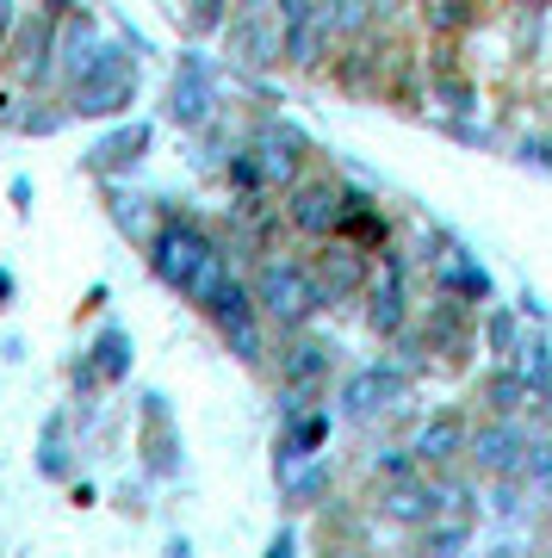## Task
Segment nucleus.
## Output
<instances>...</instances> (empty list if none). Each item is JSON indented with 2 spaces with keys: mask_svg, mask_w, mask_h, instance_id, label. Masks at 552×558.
Here are the masks:
<instances>
[{
  "mask_svg": "<svg viewBox=\"0 0 552 558\" xmlns=\"http://www.w3.org/2000/svg\"><path fill=\"white\" fill-rule=\"evenodd\" d=\"M94 373L99 379H124L131 373V341H124V329H106L94 341Z\"/></svg>",
  "mask_w": 552,
  "mask_h": 558,
  "instance_id": "nucleus-19",
  "label": "nucleus"
},
{
  "mask_svg": "<svg viewBox=\"0 0 552 558\" xmlns=\"http://www.w3.org/2000/svg\"><path fill=\"white\" fill-rule=\"evenodd\" d=\"M237 57H242V62H274V57H279V38L267 32V20H261V13H242V25H237Z\"/></svg>",
  "mask_w": 552,
  "mask_h": 558,
  "instance_id": "nucleus-17",
  "label": "nucleus"
},
{
  "mask_svg": "<svg viewBox=\"0 0 552 558\" xmlns=\"http://www.w3.org/2000/svg\"><path fill=\"white\" fill-rule=\"evenodd\" d=\"M143 156H149V124H124V131H112V137H99L94 149H87V168H94V174H124V168H137Z\"/></svg>",
  "mask_w": 552,
  "mask_h": 558,
  "instance_id": "nucleus-9",
  "label": "nucleus"
},
{
  "mask_svg": "<svg viewBox=\"0 0 552 558\" xmlns=\"http://www.w3.org/2000/svg\"><path fill=\"white\" fill-rule=\"evenodd\" d=\"M137 100V75H131V62L119 50H94L87 69L75 75V112L81 119H119L124 106Z\"/></svg>",
  "mask_w": 552,
  "mask_h": 558,
  "instance_id": "nucleus-2",
  "label": "nucleus"
},
{
  "mask_svg": "<svg viewBox=\"0 0 552 558\" xmlns=\"http://www.w3.org/2000/svg\"><path fill=\"white\" fill-rule=\"evenodd\" d=\"M224 341H230V354H237V360H261V329H255V317L224 323Z\"/></svg>",
  "mask_w": 552,
  "mask_h": 558,
  "instance_id": "nucleus-23",
  "label": "nucleus"
},
{
  "mask_svg": "<svg viewBox=\"0 0 552 558\" xmlns=\"http://www.w3.org/2000/svg\"><path fill=\"white\" fill-rule=\"evenodd\" d=\"M224 279H230V274H224V255H212V260H205V267H199L193 279H187V299H193L199 311H205V304L217 299V286H224Z\"/></svg>",
  "mask_w": 552,
  "mask_h": 558,
  "instance_id": "nucleus-22",
  "label": "nucleus"
},
{
  "mask_svg": "<svg viewBox=\"0 0 552 558\" xmlns=\"http://www.w3.org/2000/svg\"><path fill=\"white\" fill-rule=\"evenodd\" d=\"M274 0H237V13H267Z\"/></svg>",
  "mask_w": 552,
  "mask_h": 558,
  "instance_id": "nucleus-39",
  "label": "nucleus"
},
{
  "mask_svg": "<svg viewBox=\"0 0 552 558\" xmlns=\"http://www.w3.org/2000/svg\"><path fill=\"white\" fill-rule=\"evenodd\" d=\"M286 490H292V502H311L329 490V472H298V478H286Z\"/></svg>",
  "mask_w": 552,
  "mask_h": 558,
  "instance_id": "nucleus-32",
  "label": "nucleus"
},
{
  "mask_svg": "<svg viewBox=\"0 0 552 558\" xmlns=\"http://www.w3.org/2000/svg\"><path fill=\"white\" fill-rule=\"evenodd\" d=\"M404 391H410V373H397V366H360V373L341 379V416H379Z\"/></svg>",
  "mask_w": 552,
  "mask_h": 558,
  "instance_id": "nucleus-4",
  "label": "nucleus"
},
{
  "mask_svg": "<svg viewBox=\"0 0 552 558\" xmlns=\"http://www.w3.org/2000/svg\"><path fill=\"white\" fill-rule=\"evenodd\" d=\"M316 279H323V299H355L360 286H367V255L341 242V248H329V255H323Z\"/></svg>",
  "mask_w": 552,
  "mask_h": 558,
  "instance_id": "nucleus-13",
  "label": "nucleus"
},
{
  "mask_svg": "<svg viewBox=\"0 0 552 558\" xmlns=\"http://www.w3.org/2000/svg\"><path fill=\"white\" fill-rule=\"evenodd\" d=\"M168 119L175 124H212V81H205V69H180L175 87H168Z\"/></svg>",
  "mask_w": 552,
  "mask_h": 558,
  "instance_id": "nucleus-11",
  "label": "nucleus"
},
{
  "mask_svg": "<svg viewBox=\"0 0 552 558\" xmlns=\"http://www.w3.org/2000/svg\"><path fill=\"white\" fill-rule=\"evenodd\" d=\"M404 317H410V299H404V279H397V267H392V279H385L373 292V304H367V329H373V336H397Z\"/></svg>",
  "mask_w": 552,
  "mask_h": 558,
  "instance_id": "nucleus-14",
  "label": "nucleus"
},
{
  "mask_svg": "<svg viewBox=\"0 0 552 558\" xmlns=\"http://www.w3.org/2000/svg\"><path fill=\"white\" fill-rule=\"evenodd\" d=\"M509 7H540V0H509Z\"/></svg>",
  "mask_w": 552,
  "mask_h": 558,
  "instance_id": "nucleus-40",
  "label": "nucleus"
},
{
  "mask_svg": "<svg viewBox=\"0 0 552 558\" xmlns=\"http://www.w3.org/2000/svg\"><path fill=\"white\" fill-rule=\"evenodd\" d=\"M7 32H13V0H0V44H7Z\"/></svg>",
  "mask_w": 552,
  "mask_h": 558,
  "instance_id": "nucleus-38",
  "label": "nucleus"
},
{
  "mask_svg": "<svg viewBox=\"0 0 552 558\" xmlns=\"http://www.w3.org/2000/svg\"><path fill=\"white\" fill-rule=\"evenodd\" d=\"M329 13H336L341 32H360L367 25V0H329Z\"/></svg>",
  "mask_w": 552,
  "mask_h": 558,
  "instance_id": "nucleus-34",
  "label": "nucleus"
},
{
  "mask_svg": "<svg viewBox=\"0 0 552 558\" xmlns=\"http://www.w3.org/2000/svg\"><path fill=\"white\" fill-rule=\"evenodd\" d=\"M472 20V0H429V32H459Z\"/></svg>",
  "mask_w": 552,
  "mask_h": 558,
  "instance_id": "nucleus-24",
  "label": "nucleus"
},
{
  "mask_svg": "<svg viewBox=\"0 0 552 558\" xmlns=\"http://www.w3.org/2000/svg\"><path fill=\"white\" fill-rule=\"evenodd\" d=\"M447 286L466 292V299H484V292H491V279L478 274V267H447Z\"/></svg>",
  "mask_w": 552,
  "mask_h": 558,
  "instance_id": "nucleus-31",
  "label": "nucleus"
},
{
  "mask_svg": "<svg viewBox=\"0 0 552 558\" xmlns=\"http://www.w3.org/2000/svg\"><path fill=\"white\" fill-rule=\"evenodd\" d=\"M212 255L217 248L199 236L193 223H168V230H156V242H149V267H156V279L175 286V292H187V279H193Z\"/></svg>",
  "mask_w": 552,
  "mask_h": 558,
  "instance_id": "nucleus-3",
  "label": "nucleus"
},
{
  "mask_svg": "<svg viewBox=\"0 0 552 558\" xmlns=\"http://www.w3.org/2000/svg\"><path fill=\"white\" fill-rule=\"evenodd\" d=\"M274 7H279V20L286 25H298V20H311L316 13V0H274Z\"/></svg>",
  "mask_w": 552,
  "mask_h": 558,
  "instance_id": "nucleus-36",
  "label": "nucleus"
},
{
  "mask_svg": "<svg viewBox=\"0 0 552 558\" xmlns=\"http://www.w3.org/2000/svg\"><path fill=\"white\" fill-rule=\"evenodd\" d=\"M521 472H528V484L552 490V440H528V459H521Z\"/></svg>",
  "mask_w": 552,
  "mask_h": 558,
  "instance_id": "nucleus-25",
  "label": "nucleus"
},
{
  "mask_svg": "<svg viewBox=\"0 0 552 558\" xmlns=\"http://www.w3.org/2000/svg\"><path fill=\"white\" fill-rule=\"evenodd\" d=\"M261 180H267V174H261V156H255V149H237V161H230V186H237V193H242V186L255 193Z\"/></svg>",
  "mask_w": 552,
  "mask_h": 558,
  "instance_id": "nucleus-29",
  "label": "nucleus"
},
{
  "mask_svg": "<svg viewBox=\"0 0 552 558\" xmlns=\"http://www.w3.org/2000/svg\"><path fill=\"white\" fill-rule=\"evenodd\" d=\"M466 453H472L478 472H491V478H515V472H521V459H528V435H521L509 416H496V422H484V428L466 440Z\"/></svg>",
  "mask_w": 552,
  "mask_h": 558,
  "instance_id": "nucleus-5",
  "label": "nucleus"
},
{
  "mask_svg": "<svg viewBox=\"0 0 552 558\" xmlns=\"http://www.w3.org/2000/svg\"><path fill=\"white\" fill-rule=\"evenodd\" d=\"M149 428H156V435H149V447H143V453H149V472H161V478H168V472H175L180 465V447H175V428H168V410H161V398L156 391H149Z\"/></svg>",
  "mask_w": 552,
  "mask_h": 558,
  "instance_id": "nucleus-15",
  "label": "nucleus"
},
{
  "mask_svg": "<svg viewBox=\"0 0 552 558\" xmlns=\"http://www.w3.org/2000/svg\"><path fill=\"white\" fill-rule=\"evenodd\" d=\"M224 13H230V0H193V7H187V25H193V38L217 32V25H224Z\"/></svg>",
  "mask_w": 552,
  "mask_h": 558,
  "instance_id": "nucleus-26",
  "label": "nucleus"
},
{
  "mask_svg": "<svg viewBox=\"0 0 552 558\" xmlns=\"http://www.w3.org/2000/svg\"><path fill=\"white\" fill-rule=\"evenodd\" d=\"M205 317H212L217 329H224V323H237V317H255V299L242 292L237 279H224V286H217V299L205 304Z\"/></svg>",
  "mask_w": 552,
  "mask_h": 558,
  "instance_id": "nucleus-21",
  "label": "nucleus"
},
{
  "mask_svg": "<svg viewBox=\"0 0 552 558\" xmlns=\"http://www.w3.org/2000/svg\"><path fill=\"white\" fill-rule=\"evenodd\" d=\"M298 553V534H292V527H279V534H274V558H292Z\"/></svg>",
  "mask_w": 552,
  "mask_h": 558,
  "instance_id": "nucleus-37",
  "label": "nucleus"
},
{
  "mask_svg": "<svg viewBox=\"0 0 552 558\" xmlns=\"http://www.w3.org/2000/svg\"><path fill=\"white\" fill-rule=\"evenodd\" d=\"M38 472H44V478H62V472H69V447H62V428H50V440L38 447Z\"/></svg>",
  "mask_w": 552,
  "mask_h": 558,
  "instance_id": "nucleus-28",
  "label": "nucleus"
},
{
  "mask_svg": "<svg viewBox=\"0 0 552 558\" xmlns=\"http://www.w3.org/2000/svg\"><path fill=\"white\" fill-rule=\"evenodd\" d=\"M528 398H533V385L521 379L515 366H509V373H496V379H484V403H491L496 416H515V410H521Z\"/></svg>",
  "mask_w": 552,
  "mask_h": 558,
  "instance_id": "nucleus-18",
  "label": "nucleus"
},
{
  "mask_svg": "<svg viewBox=\"0 0 552 558\" xmlns=\"http://www.w3.org/2000/svg\"><path fill=\"white\" fill-rule=\"evenodd\" d=\"M466 422L459 416H434V422H422V435H416V447L410 453L422 459V465H454L459 453H466Z\"/></svg>",
  "mask_w": 552,
  "mask_h": 558,
  "instance_id": "nucleus-12",
  "label": "nucleus"
},
{
  "mask_svg": "<svg viewBox=\"0 0 552 558\" xmlns=\"http://www.w3.org/2000/svg\"><path fill=\"white\" fill-rule=\"evenodd\" d=\"M255 304L274 323L298 329V323L316 317L329 299H323V279H316V267H298V260H267V267H261V286H255Z\"/></svg>",
  "mask_w": 552,
  "mask_h": 558,
  "instance_id": "nucleus-1",
  "label": "nucleus"
},
{
  "mask_svg": "<svg viewBox=\"0 0 552 558\" xmlns=\"http://www.w3.org/2000/svg\"><path fill=\"white\" fill-rule=\"evenodd\" d=\"M491 341L503 348V354L515 348V317H509V311H496V317H491Z\"/></svg>",
  "mask_w": 552,
  "mask_h": 558,
  "instance_id": "nucleus-35",
  "label": "nucleus"
},
{
  "mask_svg": "<svg viewBox=\"0 0 552 558\" xmlns=\"http://www.w3.org/2000/svg\"><path fill=\"white\" fill-rule=\"evenodd\" d=\"M379 515L392 521V527H429V521L441 515V497H434V484H416V478H385Z\"/></svg>",
  "mask_w": 552,
  "mask_h": 558,
  "instance_id": "nucleus-7",
  "label": "nucleus"
},
{
  "mask_svg": "<svg viewBox=\"0 0 552 558\" xmlns=\"http://www.w3.org/2000/svg\"><path fill=\"white\" fill-rule=\"evenodd\" d=\"M336 38H341V25H336V13H329V0H323L311 20L286 25V57H292L298 69H316V62L329 57V44Z\"/></svg>",
  "mask_w": 552,
  "mask_h": 558,
  "instance_id": "nucleus-8",
  "label": "nucleus"
},
{
  "mask_svg": "<svg viewBox=\"0 0 552 558\" xmlns=\"http://www.w3.org/2000/svg\"><path fill=\"white\" fill-rule=\"evenodd\" d=\"M373 472L379 478H410V453H404V447H379Z\"/></svg>",
  "mask_w": 552,
  "mask_h": 558,
  "instance_id": "nucleus-33",
  "label": "nucleus"
},
{
  "mask_svg": "<svg viewBox=\"0 0 552 558\" xmlns=\"http://www.w3.org/2000/svg\"><path fill=\"white\" fill-rule=\"evenodd\" d=\"M329 373V348L323 341H292L286 348V385H316Z\"/></svg>",
  "mask_w": 552,
  "mask_h": 558,
  "instance_id": "nucleus-16",
  "label": "nucleus"
},
{
  "mask_svg": "<svg viewBox=\"0 0 552 558\" xmlns=\"http://www.w3.org/2000/svg\"><path fill=\"white\" fill-rule=\"evenodd\" d=\"M466 539H472V527H466V521H447V527L434 521V527H429V539H422V546H429V553H459Z\"/></svg>",
  "mask_w": 552,
  "mask_h": 558,
  "instance_id": "nucleus-27",
  "label": "nucleus"
},
{
  "mask_svg": "<svg viewBox=\"0 0 552 558\" xmlns=\"http://www.w3.org/2000/svg\"><path fill=\"white\" fill-rule=\"evenodd\" d=\"M434 94H441L447 112H472V87H466L459 75H441V81H434Z\"/></svg>",
  "mask_w": 552,
  "mask_h": 558,
  "instance_id": "nucleus-30",
  "label": "nucleus"
},
{
  "mask_svg": "<svg viewBox=\"0 0 552 558\" xmlns=\"http://www.w3.org/2000/svg\"><path fill=\"white\" fill-rule=\"evenodd\" d=\"M286 218H292V230H304V236H336L341 218H348V193H336V186H298L292 199H286Z\"/></svg>",
  "mask_w": 552,
  "mask_h": 558,
  "instance_id": "nucleus-6",
  "label": "nucleus"
},
{
  "mask_svg": "<svg viewBox=\"0 0 552 558\" xmlns=\"http://www.w3.org/2000/svg\"><path fill=\"white\" fill-rule=\"evenodd\" d=\"M515 354V373H521V379L528 385H547V373H552V348H547V336H521L509 348Z\"/></svg>",
  "mask_w": 552,
  "mask_h": 558,
  "instance_id": "nucleus-20",
  "label": "nucleus"
},
{
  "mask_svg": "<svg viewBox=\"0 0 552 558\" xmlns=\"http://www.w3.org/2000/svg\"><path fill=\"white\" fill-rule=\"evenodd\" d=\"M255 156H261V174L267 180H292V168L304 161V137H298L292 124H261V137H255Z\"/></svg>",
  "mask_w": 552,
  "mask_h": 558,
  "instance_id": "nucleus-10",
  "label": "nucleus"
}]
</instances>
